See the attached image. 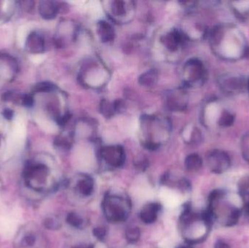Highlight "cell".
Instances as JSON below:
<instances>
[{"mask_svg":"<svg viewBox=\"0 0 249 248\" xmlns=\"http://www.w3.org/2000/svg\"><path fill=\"white\" fill-rule=\"evenodd\" d=\"M212 51L221 59L238 61L249 55L248 41L244 33L232 23H221L209 32Z\"/></svg>","mask_w":249,"mask_h":248,"instance_id":"1","label":"cell"},{"mask_svg":"<svg viewBox=\"0 0 249 248\" xmlns=\"http://www.w3.org/2000/svg\"><path fill=\"white\" fill-rule=\"evenodd\" d=\"M107 67L97 60L90 59L82 66L79 73L80 83L90 88H101L109 80Z\"/></svg>","mask_w":249,"mask_h":248,"instance_id":"2","label":"cell"},{"mask_svg":"<svg viewBox=\"0 0 249 248\" xmlns=\"http://www.w3.org/2000/svg\"><path fill=\"white\" fill-rule=\"evenodd\" d=\"M169 122L158 116H146L142 117V131L145 138V147L149 149H156L160 147L157 140L166 137L169 132Z\"/></svg>","mask_w":249,"mask_h":248,"instance_id":"3","label":"cell"},{"mask_svg":"<svg viewBox=\"0 0 249 248\" xmlns=\"http://www.w3.org/2000/svg\"><path fill=\"white\" fill-rule=\"evenodd\" d=\"M50 176L49 169L42 164H29L23 173L26 186L39 192H47L52 189Z\"/></svg>","mask_w":249,"mask_h":248,"instance_id":"4","label":"cell"},{"mask_svg":"<svg viewBox=\"0 0 249 248\" xmlns=\"http://www.w3.org/2000/svg\"><path fill=\"white\" fill-rule=\"evenodd\" d=\"M183 79L187 87H201L207 79V70L198 58L188 60L183 67Z\"/></svg>","mask_w":249,"mask_h":248,"instance_id":"5","label":"cell"},{"mask_svg":"<svg viewBox=\"0 0 249 248\" xmlns=\"http://www.w3.org/2000/svg\"><path fill=\"white\" fill-rule=\"evenodd\" d=\"M127 201L121 197L109 195L104 202V211L107 219L115 222L124 221L127 218Z\"/></svg>","mask_w":249,"mask_h":248,"instance_id":"6","label":"cell"},{"mask_svg":"<svg viewBox=\"0 0 249 248\" xmlns=\"http://www.w3.org/2000/svg\"><path fill=\"white\" fill-rule=\"evenodd\" d=\"M208 167L211 171L217 174L225 173L231 167V160L228 153L222 150H213L206 157Z\"/></svg>","mask_w":249,"mask_h":248,"instance_id":"7","label":"cell"},{"mask_svg":"<svg viewBox=\"0 0 249 248\" xmlns=\"http://www.w3.org/2000/svg\"><path fill=\"white\" fill-rule=\"evenodd\" d=\"M222 91L228 94H238L247 88V81L242 76L227 74L221 76L218 80Z\"/></svg>","mask_w":249,"mask_h":248,"instance_id":"8","label":"cell"},{"mask_svg":"<svg viewBox=\"0 0 249 248\" xmlns=\"http://www.w3.org/2000/svg\"><path fill=\"white\" fill-rule=\"evenodd\" d=\"M102 158L112 167H119L124 164L125 154L124 147L120 145L107 146L100 151Z\"/></svg>","mask_w":249,"mask_h":248,"instance_id":"9","label":"cell"},{"mask_svg":"<svg viewBox=\"0 0 249 248\" xmlns=\"http://www.w3.org/2000/svg\"><path fill=\"white\" fill-rule=\"evenodd\" d=\"M107 4V10L109 13V16L114 20L118 21L127 18L133 13L134 7L132 1H108Z\"/></svg>","mask_w":249,"mask_h":248,"instance_id":"10","label":"cell"},{"mask_svg":"<svg viewBox=\"0 0 249 248\" xmlns=\"http://www.w3.org/2000/svg\"><path fill=\"white\" fill-rule=\"evenodd\" d=\"M188 98L185 90L182 88L173 90L166 97V105L171 110L181 112L187 106Z\"/></svg>","mask_w":249,"mask_h":248,"instance_id":"11","label":"cell"},{"mask_svg":"<svg viewBox=\"0 0 249 248\" xmlns=\"http://www.w3.org/2000/svg\"><path fill=\"white\" fill-rule=\"evenodd\" d=\"M187 39L182 31L173 29L162 36V42L167 50L175 52L184 45Z\"/></svg>","mask_w":249,"mask_h":248,"instance_id":"12","label":"cell"},{"mask_svg":"<svg viewBox=\"0 0 249 248\" xmlns=\"http://www.w3.org/2000/svg\"><path fill=\"white\" fill-rule=\"evenodd\" d=\"M38 243V236L32 227H26L19 233L17 246L19 248H35Z\"/></svg>","mask_w":249,"mask_h":248,"instance_id":"13","label":"cell"},{"mask_svg":"<svg viewBox=\"0 0 249 248\" xmlns=\"http://www.w3.org/2000/svg\"><path fill=\"white\" fill-rule=\"evenodd\" d=\"M97 33L103 42H112L115 38V30L112 25L105 20H100L96 26Z\"/></svg>","mask_w":249,"mask_h":248,"instance_id":"14","label":"cell"},{"mask_svg":"<svg viewBox=\"0 0 249 248\" xmlns=\"http://www.w3.org/2000/svg\"><path fill=\"white\" fill-rule=\"evenodd\" d=\"M160 208V206L158 203L148 204L141 211V219L145 224H152L156 221L157 218H158Z\"/></svg>","mask_w":249,"mask_h":248,"instance_id":"15","label":"cell"},{"mask_svg":"<svg viewBox=\"0 0 249 248\" xmlns=\"http://www.w3.org/2000/svg\"><path fill=\"white\" fill-rule=\"evenodd\" d=\"M231 8L238 18L249 20V1H232Z\"/></svg>","mask_w":249,"mask_h":248,"instance_id":"16","label":"cell"},{"mask_svg":"<svg viewBox=\"0 0 249 248\" xmlns=\"http://www.w3.org/2000/svg\"><path fill=\"white\" fill-rule=\"evenodd\" d=\"M158 71L155 69L149 70L139 77V83L146 87H152L158 83Z\"/></svg>","mask_w":249,"mask_h":248,"instance_id":"17","label":"cell"},{"mask_svg":"<svg viewBox=\"0 0 249 248\" xmlns=\"http://www.w3.org/2000/svg\"><path fill=\"white\" fill-rule=\"evenodd\" d=\"M94 187V182L90 177H85L80 179L77 183V188L80 195L89 196L91 195Z\"/></svg>","mask_w":249,"mask_h":248,"instance_id":"18","label":"cell"},{"mask_svg":"<svg viewBox=\"0 0 249 248\" xmlns=\"http://www.w3.org/2000/svg\"><path fill=\"white\" fill-rule=\"evenodd\" d=\"M186 168L190 171H197L203 166V160L197 154H191L185 160Z\"/></svg>","mask_w":249,"mask_h":248,"instance_id":"19","label":"cell"},{"mask_svg":"<svg viewBox=\"0 0 249 248\" xmlns=\"http://www.w3.org/2000/svg\"><path fill=\"white\" fill-rule=\"evenodd\" d=\"M121 109L120 102H109L108 100H103L101 103V112L102 115L106 117L112 116L115 112H118Z\"/></svg>","mask_w":249,"mask_h":248,"instance_id":"20","label":"cell"},{"mask_svg":"<svg viewBox=\"0 0 249 248\" xmlns=\"http://www.w3.org/2000/svg\"><path fill=\"white\" fill-rule=\"evenodd\" d=\"M235 122V115L230 111L223 109L217 121V125L221 128H229Z\"/></svg>","mask_w":249,"mask_h":248,"instance_id":"21","label":"cell"},{"mask_svg":"<svg viewBox=\"0 0 249 248\" xmlns=\"http://www.w3.org/2000/svg\"><path fill=\"white\" fill-rule=\"evenodd\" d=\"M140 230L137 227H131L125 232L126 240L128 243H135L140 238Z\"/></svg>","mask_w":249,"mask_h":248,"instance_id":"22","label":"cell"},{"mask_svg":"<svg viewBox=\"0 0 249 248\" xmlns=\"http://www.w3.org/2000/svg\"><path fill=\"white\" fill-rule=\"evenodd\" d=\"M241 153L244 160L249 163V134L243 136L241 142Z\"/></svg>","mask_w":249,"mask_h":248,"instance_id":"23","label":"cell"},{"mask_svg":"<svg viewBox=\"0 0 249 248\" xmlns=\"http://www.w3.org/2000/svg\"><path fill=\"white\" fill-rule=\"evenodd\" d=\"M67 221L69 224L77 228H80L83 224V220L75 213H70L67 215Z\"/></svg>","mask_w":249,"mask_h":248,"instance_id":"24","label":"cell"},{"mask_svg":"<svg viewBox=\"0 0 249 248\" xmlns=\"http://www.w3.org/2000/svg\"><path fill=\"white\" fill-rule=\"evenodd\" d=\"M241 197H249V178H244L238 184Z\"/></svg>","mask_w":249,"mask_h":248,"instance_id":"25","label":"cell"},{"mask_svg":"<svg viewBox=\"0 0 249 248\" xmlns=\"http://www.w3.org/2000/svg\"><path fill=\"white\" fill-rule=\"evenodd\" d=\"M28 28L26 26H21L18 29V32L17 39L18 42L20 46H23L24 45L25 40H26V36H27Z\"/></svg>","mask_w":249,"mask_h":248,"instance_id":"26","label":"cell"},{"mask_svg":"<svg viewBox=\"0 0 249 248\" xmlns=\"http://www.w3.org/2000/svg\"><path fill=\"white\" fill-rule=\"evenodd\" d=\"M45 227L50 230H58L61 227V224L55 218H48L45 222Z\"/></svg>","mask_w":249,"mask_h":248,"instance_id":"27","label":"cell"},{"mask_svg":"<svg viewBox=\"0 0 249 248\" xmlns=\"http://www.w3.org/2000/svg\"><path fill=\"white\" fill-rule=\"evenodd\" d=\"M93 234L97 238L103 239L106 234V230L103 227H97L93 230Z\"/></svg>","mask_w":249,"mask_h":248,"instance_id":"28","label":"cell"},{"mask_svg":"<svg viewBox=\"0 0 249 248\" xmlns=\"http://www.w3.org/2000/svg\"><path fill=\"white\" fill-rule=\"evenodd\" d=\"M215 248H231L228 243L225 242L219 241L217 242L215 245Z\"/></svg>","mask_w":249,"mask_h":248,"instance_id":"29","label":"cell"},{"mask_svg":"<svg viewBox=\"0 0 249 248\" xmlns=\"http://www.w3.org/2000/svg\"><path fill=\"white\" fill-rule=\"evenodd\" d=\"M31 60H32L34 63L38 64V63L41 62V61H42V55H35V56L31 57Z\"/></svg>","mask_w":249,"mask_h":248,"instance_id":"30","label":"cell"},{"mask_svg":"<svg viewBox=\"0 0 249 248\" xmlns=\"http://www.w3.org/2000/svg\"><path fill=\"white\" fill-rule=\"evenodd\" d=\"M71 248H93L92 246H83V245H80V246H74Z\"/></svg>","mask_w":249,"mask_h":248,"instance_id":"31","label":"cell"},{"mask_svg":"<svg viewBox=\"0 0 249 248\" xmlns=\"http://www.w3.org/2000/svg\"><path fill=\"white\" fill-rule=\"evenodd\" d=\"M247 89H248L249 92V80H247Z\"/></svg>","mask_w":249,"mask_h":248,"instance_id":"32","label":"cell"}]
</instances>
